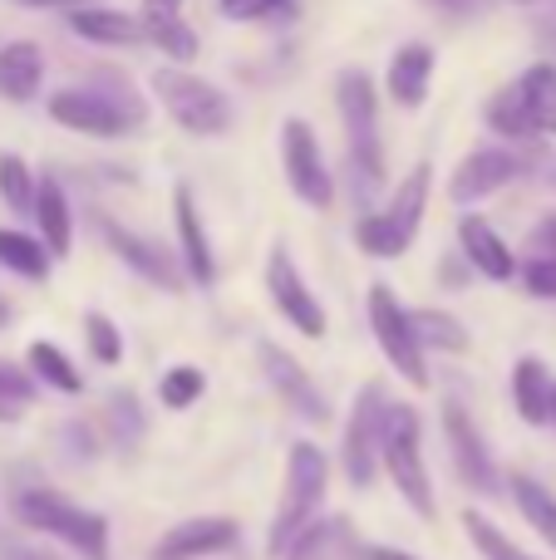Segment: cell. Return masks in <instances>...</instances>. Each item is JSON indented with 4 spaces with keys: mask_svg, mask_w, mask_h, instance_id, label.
Segmentation results:
<instances>
[{
    "mask_svg": "<svg viewBox=\"0 0 556 560\" xmlns=\"http://www.w3.org/2000/svg\"><path fill=\"white\" fill-rule=\"evenodd\" d=\"M335 104L345 124V158H350V183L360 202H374L384 192V138H380V94L364 69H345L335 79Z\"/></svg>",
    "mask_w": 556,
    "mask_h": 560,
    "instance_id": "6da1fadb",
    "label": "cell"
},
{
    "mask_svg": "<svg viewBox=\"0 0 556 560\" xmlns=\"http://www.w3.org/2000/svg\"><path fill=\"white\" fill-rule=\"evenodd\" d=\"M429 183H433V167L429 163H414L380 212L355 217V246H360L364 256H374V261H399V256L414 246L419 226H424Z\"/></svg>",
    "mask_w": 556,
    "mask_h": 560,
    "instance_id": "7a4b0ae2",
    "label": "cell"
},
{
    "mask_svg": "<svg viewBox=\"0 0 556 560\" xmlns=\"http://www.w3.org/2000/svg\"><path fill=\"white\" fill-rule=\"evenodd\" d=\"M380 467L390 472V482L399 487V497L409 502L414 516H424V522L439 516L433 482H429V463H424V418H419L414 404H390V413H384Z\"/></svg>",
    "mask_w": 556,
    "mask_h": 560,
    "instance_id": "3957f363",
    "label": "cell"
},
{
    "mask_svg": "<svg viewBox=\"0 0 556 560\" xmlns=\"http://www.w3.org/2000/svg\"><path fill=\"white\" fill-rule=\"evenodd\" d=\"M331 492V457L315 443H291L286 457V492L276 506V522L266 532V556H286V546L321 516V502Z\"/></svg>",
    "mask_w": 556,
    "mask_h": 560,
    "instance_id": "277c9868",
    "label": "cell"
},
{
    "mask_svg": "<svg viewBox=\"0 0 556 560\" xmlns=\"http://www.w3.org/2000/svg\"><path fill=\"white\" fill-rule=\"evenodd\" d=\"M10 506H15V522H25L30 532L55 536L84 560H108V522L99 512H84V506H74L69 497L49 492V487H25V492H15Z\"/></svg>",
    "mask_w": 556,
    "mask_h": 560,
    "instance_id": "5b68a950",
    "label": "cell"
},
{
    "mask_svg": "<svg viewBox=\"0 0 556 560\" xmlns=\"http://www.w3.org/2000/svg\"><path fill=\"white\" fill-rule=\"evenodd\" d=\"M148 89L163 104V114L173 118L183 133L193 138H217L232 128V98L217 84H207L202 74H187V69H153L148 74Z\"/></svg>",
    "mask_w": 556,
    "mask_h": 560,
    "instance_id": "8992f818",
    "label": "cell"
},
{
    "mask_svg": "<svg viewBox=\"0 0 556 560\" xmlns=\"http://www.w3.org/2000/svg\"><path fill=\"white\" fill-rule=\"evenodd\" d=\"M370 329L374 339H380V354L390 359V369H399L404 384L414 388H429V354L419 349V339H414V325H409V310H404V300L394 295L384 280H374L370 285Z\"/></svg>",
    "mask_w": 556,
    "mask_h": 560,
    "instance_id": "52a82bcc",
    "label": "cell"
},
{
    "mask_svg": "<svg viewBox=\"0 0 556 560\" xmlns=\"http://www.w3.org/2000/svg\"><path fill=\"white\" fill-rule=\"evenodd\" d=\"M384 413H390V394L384 384H364L350 404L340 438V467L350 487H370L380 472V443H384Z\"/></svg>",
    "mask_w": 556,
    "mask_h": 560,
    "instance_id": "ba28073f",
    "label": "cell"
},
{
    "mask_svg": "<svg viewBox=\"0 0 556 560\" xmlns=\"http://www.w3.org/2000/svg\"><path fill=\"white\" fill-rule=\"evenodd\" d=\"M532 173V148H473L449 177V197L459 207H473L483 197L502 192L508 183Z\"/></svg>",
    "mask_w": 556,
    "mask_h": 560,
    "instance_id": "9c48e42d",
    "label": "cell"
},
{
    "mask_svg": "<svg viewBox=\"0 0 556 560\" xmlns=\"http://www.w3.org/2000/svg\"><path fill=\"white\" fill-rule=\"evenodd\" d=\"M281 163H286V183H291V192L305 207L325 212L335 202V183L321 158V138H315V128L305 118H286L281 124Z\"/></svg>",
    "mask_w": 556,
    "mask_h": 560,
    "instance_id": "30bf717a",
    "label": "cell"
},
{
    "mask_svg": "<svg viewBox=\"0 0 556 560\" xmlns=\"http://www.w3.org/2000/svg\"><path fill=\"white\" fill-rule=\"evenodd\" d=\"M266 290H271L276 315H281L296 335L325 339V329H331L325 305L315 300V290L301 280V271H296V261H291V252H286V246H271V261H266Z\"/></svg>",
    "mask_w": 556,
    "mask_h": 560,
    "instance_id": "8fae6325",
    "label": "cell"
},
{
    "mask_svg": "<svg viewBox=\"0 0 556 560\" xmlns=\"http://www.w3.org/2000/svg\"><path fill=\"white\" fill-rule=\"evenodd\" d=\"M45 114L55 118L59 128H69V133H89V138H124L128 128H134V118H128L108 94H99L94 84L55 89Z\"/></svg>",
    "mask_w": 556,
    "mask_h": 560,
    "instance_id": "7c38bea8",
    "label": "cell"
},
{
    "mask_svg": "<svg viewBox=\"0 0 556 560\" xmlns=\"http://www.w3.org/2000/svg\"><path fill=\"white\" fill-rule=\"evenodd\" d=\"M256 364H262L266 384L281 394L286 408H296V413L305 418V423H331V404H325L321 384H315L311 374L301 369V359L286 354L281 345H271V339H256Z\"/></svg>",
    "mask_w": 556,
    "mask_h": 560,
    "instance_id": "4fadbf2b",
    "label": "cell"
},
{
    "mask_svg": "<svg viewBox=\"0 0 556 560\" xmlns=\"http://www.w3.org/2000/svg\"><path fill=\"white\" fill-rule=\"evenodd\" d=\"M443 433H449V453H453V467H459L463 487H473V492H483V497L498 492V487H502L498 463H493V453H488V443H483L478 423L468 418V408H463L459 398H449V404H443Z\"/></svg>",
    "mask_w": 556,
    "mask_h": 560,
    "instance_id": "5bb4252c",
    "label": "cell"
},
{
    "mask_svg": "<svg viewBox=\"0 0 556 560\" xmlns=\"http://www.w3.org/2000/svg\"><path fill=\"white\" fill-rule=\"evenodd\" d=\"M99 236H104V246H108V252H114L118 261H124L134 276H143L148 285L183 290V266H177L173 256L163 252V242H153V236H138V232H128V226H118L114 217H99Z\"/></svg>",
    "mask_w": 556,
    "mask_h": 560,
    "instance_id": "9a60e30c",
    "label": "cell"
},
{
    "mask_svg": "<svg viewBox=\"0 0 556 560\" xmlns=\"http://www.w3.org/2000/svg\"><path fill=\"white\" fill-rule=\"evenodd\" d=\"M508 89H512V104H518V114H522L528 143L556 138V65L552 59H537L532 69H522Z\"/></svg>",
    "mask_w": 556,
    "mask_h": 560,
    "instance_id": "2e32d148",
    "label": "cell"
},
{
    "mask_svg": "<svg viewBox=\"0 0 556 560\" xmlns=\"http://www.w3.org/2000/svg\"><path fill=\"white\" fill-rule=\"evenodd\" d=\"M173 226H177V266H183V280L207 290L217 280V256H212V242H207L202 212H197L187 187H173Z\"/></svg>",
    "mask_w": 556,
    "mask_h": 560,
    "instance_id": "e0dca14e",
    "label": "cell"
},
{
    "mask_svg": "<svg viewBox=\"0 0 556 560\" xmlns=\"http://www.w3.org/2000/svg\"><path fill=\"white\" fill-rule=\"evenodd\" d=\"M236 522L232 516H193V522H177L163 541L153 546V560H207L222 556L236 546Z\"/></svg>",
    "mask_w": 556,
    "mask_h": 560,
    "instance_id": "ac0fdd59",
    "label": "cell"
},
{
    "mask_svg": "<svg viewBox=\"0 0 556 560\" xmlns=\"http://www.w3.org/2000/svg\"><path fill=\"white\" fill-rule=\"evenodd\" d=\"M459 252L468 261V271L488 276V280H512L518 276V256L512 246L498 236V226L483 222V217H463L459 222Z\"/></svg>",
    "mask_w": 556,
    "mask_h": 560,
    "instance_id": "d6986e66",
    "label": "cell"
},
{
    "mask_svg": "<svg viewBox=\"0 0 556 560\" xmlns=\"http://www.w3.org/2000/svg\"><path fill=\"white\" fill-rule=\"evenodd\" d=\"M429 84H433V49L424 39L414 45H399L390 55V74H384V89L399 108H419L429 98Z\"/></svg>",
    "mask_w": 556,
    "mask_h": 560,
    "instance_id": "ffe728a7",
    "label": "cell"
},
{
    "mask_svg": "<svg viewBox=\"0 0 556 560\" xmlns=\"http://www.w3.org/2000/svg\"><path fill=\"white\" fill-rule=\"evenodd\" d=\"M138 25H143L148 45H158L167 59H177V65L197 59V35L187 30V20H183V0H143Z\"/></svg>",
    "mask_w": 556,
    "mask_h": 560,
    "instance_id": "44dd1931",
    "label": "cell"
},
{
    "mask_svg": "<svg viewBox=\"0 0 556 560\" xmlns=\"http://www.w3.org/2000/svg\"><path fill=\"white\" fill-rule=\"evenodd\" d=\"M360 536H355L350 516H325V522H311L291 546H286V560H360Z\"/></svg>",
    "mask_w": 556,
    "mask_h": 560,
    "instance_id": "7402d4cb",
    "label": "cell"
},
{
    "mask_svg": "<svg viewBox=\"0 0 556 560\" xmlns=\"http://www.w3.org/2000/svg\"><path fill=\"white\" fill-rule=\"evenodd\" d=\"M45 84V49L35 39H10L0 45V98L10 104H30Z\"/></svg>",
    "mask_w": 556,
    "mask_h": 560,
    "instance_id": "603a6c76",
    "label": "cell"
},
{
    "mask_svg": "<svg viewBox=\"0 0 556 560\" xmlns=\"http://www.w3.org/2000/svg\"><path fill=\"white\" fill-rule=\"evenodd\" d=\"M69 30L89 45H104V49H134L143 45V25L124 10H104V5H79L69 10Z\"/></svg>",
    "mask_w": 556,
    "mask_h": 560,
    "instance_id": "cb8c5ba5",
    "label": "cell"
},
{
    "mask_svg": "<svg viewBox=\"0 0 556 560\" xmlns=\"http://www.w3.org/2000/svg\"><path fill=\"white\" fill-rule=\"evenodd\" d=\"M35 222H39V246L49 256H69V246H74V212H69V197L55 177L35 183Z\"/></svg>",
    "mask_w": 556,
    "mask_h": 560,
    "instance_id": "d4e9b609",
    "label": "cell"
},
{
    "mask_svg": "<svg viewBox=\"0 0 556 560\" xmlns=\"http://www.w3.org/2000/svg\"><path fill=\"white\" fill-rule=\"evenodd\" d=\"M552 384L556 378L547 374L542 359H518V364H512V404H518V413L528 418L532 428H542L552 418Z\"/></svg>",
    "mask_w": 556,
    "mask_h": 560,
    "instance_id": "484cf974",
    "label": "cell"
},
{
    "mask_svg": "<svg viewBox=\"0 0 556 560\" xmlns=\"http://www.w3.org/2000/svg\"><path fill=\"white\" fill-rule=\"evenodd\" d=\"M25 374L35 378V384L55 388V394H84V378H79L74 359L65 354V349L55 345V339H35L25 354Z\"/></svg>",
    "mask_w": 556,
    "mask_h": 560,
    "instance_id": "4316f807",
    "label": "cell"
},
{
    "mask_svg": "<svg viewBox=\"0 0 556 560\" xmlns=\"http://www.w3.org/2000/svg\"><path fill=\"white\" fill-rule=\"evenodd\" d=\"M409 325L419 349H439V354H468V325L453 310H409Z\"/></svg>",
    "mask_w": 556,
    "mask_h": 560,
    "instance_id": "83f0119b",
    "label": "cell"
},
{
    "mask_svg": "<svg viewBox=\"0 0 556 560\" xmlns=\"http://www.w3.org/2000/svg\"><path fill=\"white\" fill-rule=\"evenodd\" d=\"M0 266L15 271L20 280H45L49 252L39 246V236H25V232H15V226H0Z\"/></svg>",
    "mask_w": 556,
    "mask_h": 560,
    "instance_id": "f1b7e54d",
    "label": "cell"
},
{
    "mask_svg": "<svg viewBox=\"0 0 556 560\" xmlns=\"http://www.w3.org/2000/svg\"><path fill=\"white\" fill-rule=\"evenodd\" d=\"M143 408H138V394H128V388H118V394H108L104 404V433L114 447H124V453H134L138 443H143Z\"/></svg>",
    "mask_w": 556,
    "mask_h": 560,
    "instance_id": "f546056e",
    "label": "cell"
},
{
    "mask_svg": "<svg viewBox=\"0 0 556 560\" xmlns=\"http://www.w3.org/2000/svg\"><path fill=\"white\" fill-rule=\"evenodd\" d=\"M512 502L532 522V532L556 551V497L542 482H532V477H512Z\"/></svg>",
    "mask_w": 556,
    "mask_h": 560,
    "instance_id": "4dcf8cb0",
    "label": "cell"
},
{
    "mask_svg": "<svg viewBox=\"0 0 556 560\" xmlns=\"http://www.w3.org/2000/svg\"><path fill=\"white\" fill-rule=\"evenodd\" d=\"M0 202L15 217L35 212V173H30V163L15 153H0Z\"/></svg>",
    "mask_w": 556,
    "mask_h": 560,
    "instance_id": "1f68e13d",
    "label": "cell"
},
{
    "mask_svg": "<svg viewBox=\"0 0 556 560\" xmlns=\"http://www.w3.org/2000/svg\"><path fill=\"white\" fill-rule=\"evenodd\" d=\"M463 532H468V541L478 546V556H483V560H537V556L522 551L518 541H508V536H502L483 512H473V506L463 512Z\"/></svg>",
    "mask_w": 556,
    "mask_h": 560,
    "instance_id": "d6a6232c",
    "label": "cell"
},
{
    "mask_svg": "<svg viewBox=\"0 0 556 560\" xmlns=\"http://www.w3.org/2000/svg\"><path fill=\"white\" fill-rule=\"evenodd\" d=\"M35 394H39L35 378H30L20 364L0 359V423H20V413L35 404Z\"/></svg>",
    "mask_w": 556,
    "mask_h": 560,
    "instance_id": "836d02e7",
    "label": "cell"
},
{
    "mask_svg": "<svg viewBox=\"0 0 556 560\" xmlns=\"http://www.w3.org/2000/svg\"><path fill=\"white\" fill-rule=\"evenodd\" d=\"M207 394V374L202 369H193V364H173L163 378H158V398H163V408H193L197 398Z\"/></svg>",
    "mask_w": 556,
    "mask_h": 560,
    "instance_id": "e575fe53",
    "label": "cell"
},
{
    "mask_svg": "<svg viewBox=\"0 0 556 560\" xmlns=\"http://www.w3.org/2000/svg\"><path fill=\"white\" fill-rule=\"evenodd\" d=\"M84 345H89V354L99 359V364H124V329L114 325L108 315H99V310H89L84 315Z\"/></svg>",
    "mask_w": 556,
    "mask_h": 560,
    "instance_id": "d590c367",
    "label": "cell"
},
{
    "mask_svg": "<svg viewBox=\"0 0 556 560\" xmlns=\"http://www.w3.org/2000/svg\"><path fill=\"white\" fill-rule=\"evenodd\" d=\"M227 20H281L296 10V0H217Z\"/></svg>",
    "mask_w": 556,
    "mask_h": 560,
    "instance_id": "8d00e7d4",
    "label": "cell"
},
{
    "mask_svg": "<svg viewBox=\"0 0 556 560\" xmlns=\"http://www.w3.org/2000/svg\"><path fill=\"white\" fill-rule=\"evenodd\" d=\"M518 276L537 300H556V261H532L528 256V261L518 266Z\"/></svg>",
    "mask_w": 556,
    "mask_h": 560,
    "instance_id": "74e56055",
    "label": "cell"
},
{
    "mask_svg": "<svg viewBox=\"0 0 556 560\" xmlns=\"http://www.w3.org/2000/svg\"><path fill=\"white\" fill-rule=\"evenodd\" d=\"M528 256L532 261H556V212H547L528 236Z\"/></svg>",
    "mask_w": 556,
    "mask_h": 560,
    "instance_id": "f35d334b",
    "label": "cell"
},
{
    "mask_svg": "<svg viewBox=\"0 0 556 560\" xmlns=\"http://www.w3.org/2000/svg\"><path fill=\"white\" fill-rule=\"evenodd\" d=\"M518 5L532 10V30H537V39L556 49V0H518Z\"/></svg>",
    "mask_w": 556,
    "mask_h": 560,
    "instance_id": "ab89813d",
    "label": "cell"
},
{
    "mask_svg": "<svg viewBox=\"0 0 556 560\" xmlns=\"http://www.w3.org/2000/svg\"><path fill=\"white\" fill-rule=\"evenodd\" d=\"M65 438H69V453H74V457H94L99 453L94 428H84L79 418H69V423H65Z\"/></svg>",
    "mask_w": 556,
    "mask_h": 560,
    "instance_id": "60d3db41",
    "label": "cell"
},
{
    "mask_svg": "<svg viewBox=\"0 0 556 560\" xmlns=\"http://www.w3.org/2000/svg\"><path fill=\"white\" fill-rule=\"evenodd\" d=\"M429 5H439V10H449V15H483V10H493V5H502V0H429Z\"/></svg>",
    "mask_w": 556,
    "mask_h": 560,
    "instance_id": "b9f144b4",
    "label": "cell"
},
{
    "mask_svg": "<svg viewBox=\"0 0 556 560\" xmlns=\"http://www.w3.org/2000/svg\"><path fill=\"white\" fill-rule=\"evenodd\" d=\"M360 560H419V556H409V551H394V546H364Z\"/></svg>",
    "mask_w": 556,
    "mask_h": 560,
    "instance_id": "7bdbcfd3",
    "label": "cell"
},
{
    "mask_svg": "<svg viewBox=\"0 0 556 560\" xmlns=\"http://www.w3.org/2000/svg\"><path fill=\"white\" fill-rule=\"evenodd\" d=\"M0 560H49L45 551H30V546H10V551H0Z\"/></svg>",
    "mask_w": 556,
    "mask_h": 560,
    "instance_id": "ee69618b",
    "label": "cell"
},
{
    "mask_svg": "<svg viewBox=\"0 0 556 560\" xmlns=\"http://www.w3.org/2000/svg\"><path fill=\"white\" fill-rule=\"evenodd\" d=\"M25 5H65V10H79V5H94V0H25Z\"/></svg>",
    "mask_w": 556,
    "mask_h": 560,
    "instance_id": "f6af8a7d",
    "label": "cell"
},
{
    "mask_svg": "<svg viewBox=\"0 0 556 560\" xmlns=\"http://www.w3.org/2000/svg\"><path fill=\"white\" fill-rule=\"evenodd\" d=\"M5 325H10V300L0 295V329H5Z\"/></svg>",
    "mask_w": 556,
    "mask_h": 560,
    "instance_id": "bcb514c9",
    "label": "cell"
},
{
    "mask_svg": "<svg viewBox=\"0 0 556 560\" xmlns=\"http://www.w3.org/2000/svg\"><path fill=\"white\" fill-rule=\"evenodd\" d=\"M547 423H556V384H552V418H547Z\"/></svg>",
    "mask_w": 556,
    "mask_h": 560,
    "instance_id": "7dc6e473",
    "label": "cell"
}]
</instances>
